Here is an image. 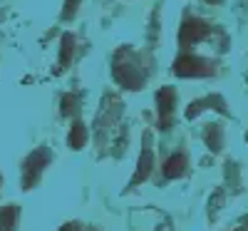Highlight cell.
<instances>
[{
	"label": "cell",
	"instance_id": "cell-12",
	"mask_svg": "<svg viewBox=\"0 0 248 231\" xmlns=\"http://www.w3.org/2000/svg\"><path fill=\"white\" fill-rule=\"evenodd\" d=\"M72 112H77V97L65 95V99H62V115H72Z\"/></svg>",
	"mask_w": 248,
	"mask_h": 231
},
{
	"label": "cell",
	"instance_id": "cell-2",
	"mask_svg": "<svg viewBox=\"0 0 248 231\" xmlns=\"http://www.w3.org/2000/svg\"><path fill=\"white\" fill-rule=\"evenodd\" d=\"M174 72L181 77H209L216 72L214 62L203 60V57H194V55H181L174 62Z\"/></svg>",
	"mask_w": 248,
	"mask_h": 231
},
{
	"label": "cell",
	"instance_id": "cell-5",
	"mask_svg": "<svg viewBox=\"0 0 248 231\" xmlns=\"http://www.w3.org/2000/svg\"><path fill=\"white\" fill-rule=\"evenodd\" d=\"M156 99H159V124H161V130H167L169 122H171V110H174V102H176V92L171 87H164V90H159Z\"/></svg>",
	"mask_w": 248,
	"mask_h": 231
},
{
	"label": "cell",
	"instance_id": "cell-14",
	"mask_svg": "<svg viewBox=\"0 0 248 231\" xmlns=\"http://www.w3.org/2000/svg\"><path fill=\"white\" fill-rule=\"evenodd\" d=\"M60 231H79V224H65Z\"/></svg>",
	"mask_w": 248,
	"mask_h": 231
},
{
	"label": "cell",
	"instance_id": "cell-11",
	"mask_svg": "<svg viewBox=\"0 0 248 231\" xmlns=\"http://www.w3.org/2000/svg\"><path fill=\"white\" fill-rule=\"evenodd\" d=\"M75 45V40H72V35H65L62 37V60H60V67H65L67 62H70V57H72V48Z\"/></svg>",
	"mask_w": 248,
	"mask_h": 231
},
{
	"label": "cell",
	"instance_id": "cell-3",
	"mask_svg": "<svg viewBox=\"0 0 248 231\" xmlns=\"http://www.w3.org/2000/svg\"><path fill=\"white\" fill-rule=\"evenodd\" d=\"M211 33V28L203 23V20H186L181 25V35H179V43L181 48H189L194 43H201V40Z\"/></svg>",
	"mask_w": 248,
	"mask_h": 231
},
{
	"label": "cell",
	"instance_id": "cell-7",
	"mask_svg": "<svg viewBox=\"0 0 248 231\" xmlns=\"http://www.w3.org/2000/svg\"><path fill=\"white\" fill-rule=\"evenodd\" d=\"M152 166H154V157H152V152L149 149H144L141 152V157H139V169H137V174L132 177V184H139V182H144L149 177V172H152Z\"/></svg>",
	"mask_w": 248,
	"mask_h": 231
},
{
	"label": "cell",
	"instance_id": "cell-10",
	"mask_svg": "<svg viewBox=\"0 0 248 231\" xmlns=\"http://www.w3.org/2000/svg\"><path fill=\"white\" fill-rule=\"evenodd\" d=\"M17 224V206H8L0 212V231H15Z\"/></svg>",
	"mask_w": 248,
	"mask_h": 231
},
{
	"label": "cell",
	"instance_id": "cell-13",
	"mask_svg": "<svg viewBox=\"0 0 248 231\" xmlns=\"http://www.w3.org/2000/svg\"><path fill=\"white\" fill-rule=\"evenodd\" d=\"M77 3H79V0H67V5H65V17H72V15H75Z\"/></svg>",
	"mask_w": 248,
	"mask_h": 231
},
{
	"label": "cell",
	"instance_id": "cell-15",
	"mask_svg": "<svg viewBox=\"0 0 248 231\" xmlns=\"http://www.w3.org/2000/svg\"><path fill=\"white\" fill-rule=\"evenodd\" d=\"M236 231H248V221H246V224H243V226H238V229H236Z\"/></svg>",
	"mask_w": 248,
	"mask_h": 231
},
{
	"label": "cell",
	"instance_id": "cell-9",
	"mask_svg": "<svg viewBox=\"0 0 248 231\" xmlns=\"http://www.w3.org/2000/svg\"><path fill=\"white\" fill-rule=\"evenodd\" d=\"M87 142V130H85V124L82 122H75L72 124V130H70V147L72 149H82Z\"/></svg>",
	"mask_w": 248,
	"mask_h": 231
},
{
	"label": "cell",
	"instance_id": "cell-8",
	"mask_svg": "<svg viewBox=\"0 0 248 231\" xmlns=\"http://www.w3.org/2000/svg\"><path fill=\"white\" fill-rule=\"evenodd\" d=\"M203 142H206V147H209V149H214V152L221 149V147H223V132H221L218 124H209V127H206Z\"/></svg>",
	"mask_w": 248,
	"mask_h": 231
},
{
	"label": "cell",
	"instance_id": "cell-4",
	"mask_svg": "<svg viewBox=\"0 0 248 231\" xmlns=\"http://www.w3.org/2000/svg\"><path fill=\"white\" fill-rule=\"evenodd\" d=\"M47 164V149H37L28 157L25 162V177H23V186L25 189H32V184L37 182L40 172H43V166Z\"/></svg>",
	"mask_w": 248,
	"mask_h": 231
},
{
	"label": "cell",
	"instance_id": "cell-6",
	"mask_svg": "<svg viewBox=\"0 0 248 231\" xmlns=\"http://www.w3.org/2000/svg\"><path fill=\"white\" fill-rule=\"evenodd\" d=\"M184 172H186V157L184 154H174L167 164H164V174H167V179H179Z\"/></svg>",
	"mask_w": 248,
	"mask_h": 231
},
{
	"label": "cell",
	"instance_id": "cell-1",
	"mask_svg": "<svg viewBox=\"0 0 248 231\" xmlns=\"http://www.w3.org/2000/svg\"><path fill=\"white\" fill-rule=\"evenodd\" d=\"M114 80L127 90H139L144 82V70L139 67V60L132 50H119L114 57Z\"/></svg>",
	"mask_w": 248,
	"mask_h": 231
},
{
	"label": "cell",
	"instance_id": "cell-16",
	"mask_svg": "<svg viewBox=\"0 0 248 231\" xmlns=\"http://www.w3.org/2000/svg\"><path fill=\"white\" fill-rule=\"evenodd\" d=\"M209 3H221V0H209Z\"/></svg>",
	"mask_w": 248,
	"mask_h": 231
}]
</instances>
